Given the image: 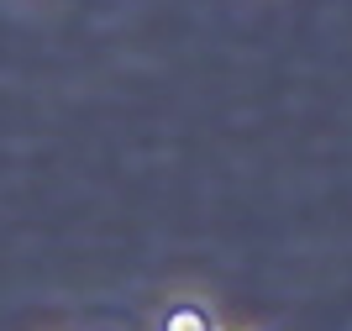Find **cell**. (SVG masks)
Here are the masks:
<instances>
[{
	"label": "cell",
	"mask_w": 352,
	"mask_h": 331,
	"mask_svg": "<svg viewBox=\"0 0 352 331\" xmlns=\"http://www.w3.org/2000/svg\"><path fill=\"white\" fill-rule=\"evenodd\" d=\"M147 331H226V316L206 289H168L147 310Z\"/></svg>",
	"instance_id": "6da1fadb"
},
{
	"label": "cell",
	"mask_w": 352,
	"mask_h": 331,
	"mask_svg": "<svg viewBox=\"0 0 352 331\" xmlns=\"http://www.w3.org/2000/svg\"><path fill=\"white\" fill-rule=\"evenodd\" d=\"M226 331H258V326H226Z\"/></svg>",
	"instance_id": "7a4b0ae2"
}]
</instances>
